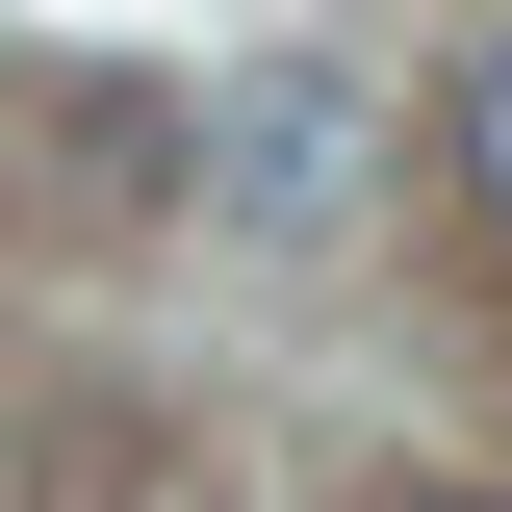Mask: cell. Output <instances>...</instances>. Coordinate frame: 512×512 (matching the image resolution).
Here are the masks:
<instances>
[{
	"instance_id": "7a4b0ae2",
	"label": "cell",
	"mask_w": 512,
	"mask_h": 512,
	"mask_svg": "<svg viewBox=\"0 0 512 512\" xmlns=\"http://www.w3.org/2000/svg\"><path fill=\"white\" fill-rule=\"evenodd\" d=\"M461 205H487V231H512V52L461 77Z\"/></svg>"
},
{
	"instance_id": "6da1fadb",
	"label": "cell",
	"mask_w": 512,
	"mask_h": 512,
	"mask_svg": "<svg viewBox=\"0 0 512 512\" xmlns=\"http://www.w3.org/2000/svg\"><path fill=\"white\" fill-rule=\"evenodd\" d=\"M333 180H359V77H256V103H231V205H256V231H308Z\"/></svg>"
}]
</instances>
